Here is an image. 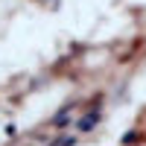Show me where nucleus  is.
<instances>
[{"label":"nucleus","mask_w":146,"mask_h":146,"mask_svg":"<svg viewBox=\"0 0 146 146\" xmlns=\"http://www.w3.org/2000/svg\"><path fill=\"white\" fill-rule=\"evenodd\" d=\"M96 117H100V114H96V111H94V114H88V117L82 120V129H91V126L96 123Z\"/></svg>","instance_id":"1"}]
</instances>
